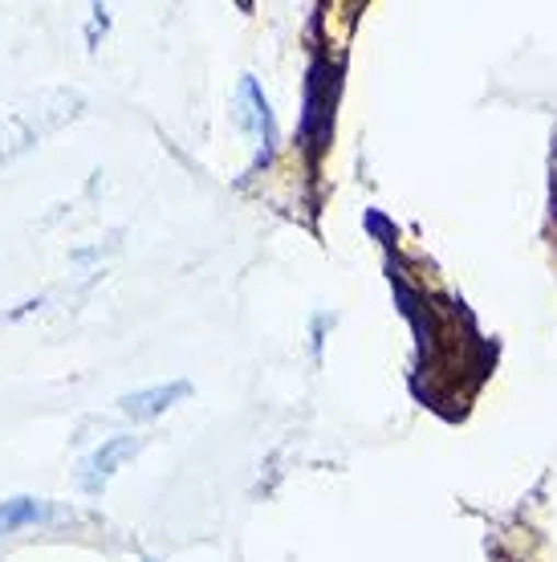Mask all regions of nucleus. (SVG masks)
<instances>
[{"instance_id": "1", "label": "nucleus", "mask_w": 557, "mask_h": 562, "mask_svg": "<svg viewBox=\"0 0 557 562\" xmlns=\"http://www.w3.org/2000/svg\"><path fill=\"white\" fill-rule=\"evenodd\" d=\"M139 449H143L139 436H114V440H106L102 449H94L82 461V490L86 493H102V490H106V481L118 473V464L130 461Z\"/></svg>"}, {"instance_id": "2", "label": "nucleus", "mask_w": 557, "mask_h": 562, "mask_svg": "<svg viewBox=\"0 0 557 562\" xmlns=\"http://www.w3.org/2000/svg\"><path fill=\"white\" fill-rule=\"evenodd\" d=\"M192 392V383L187 380H175V383H155V387H143V392H130L123 395L118 404L130 420H155L159 412H168L171 404H180L183 395Z\"/></svg>"}, {"instance_id": "3", "label": "nucleus", "mask_w": 557, "mask_h": 562, "mask_svg": "<svg viewBox=\"0 0 557 562\" xmlns=\"http://www.w3.org/2000/svg\"><path fill=\"white\" fill-rule=\"evenodd\" d=\"M240 99H245V123L252 127V135L261 139V147H265V155L273 151V143H277V127H273V111H269L265 94H261V86H257V78H245L240 82Z\"/></svg>"}, {"instance_id": "4", "label": "nucleus", "mask_w": 557, "mask_h": 562, "mask_svg": "<svg viewBox=\"0 0 557 562\" xmlns=\"http://www.w3.org/2000/svg\"><path fill=\"white\" fill-rule=\"evenodd\" d=\"M45 518H54V509L37 502V497H9V502H0V535H13L21 526H37Z\"/></svg>"}]
</instances>
